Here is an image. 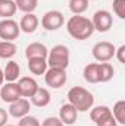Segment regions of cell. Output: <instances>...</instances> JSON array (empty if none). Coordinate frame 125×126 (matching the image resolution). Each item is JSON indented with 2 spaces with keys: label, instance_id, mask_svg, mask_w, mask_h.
Instances as JSON below:
<instances>
[{
  "label": "cell",
  "instance_id": "obj_1",
  "mask_svg": "<svg viewBox=\"0 0 125 126\" xmlns=\"http://www.w3.org/2000/svg\"><path fill=\"white\" fill-rule=\"evenodd\" d=\"M66 31L72 38H75L78 41H83V40H87L93 35L94 27L91 24V19H88L85 16H81V15H75V16H71L68 19Z\"/></svg>",
  "mask_w": 125,
  "mask_h": 126
},
{
  "label": "cell",
  "instance_id": "obj_2",
  "mask_svg": "<svg viewBox=\"0 0 125 126\" xmlns=\"http://www.w3.org/2000/svg\"><path fill=\"white\" fill-rule=\"evenodd\" d=\"M68 100H69V104H72L77 111H88L94 104V97L93 94L83 88V87H72L69 91H68Z\"/></svg>",
  "mask_w": 125,
  "mask_h": 126
},
{
  "label": "cell",
  "instance_id": "obj_3",
  "mask_svg": "<svg viewBox=\"0 0 125 126\" xmlns=\"http://www.w3.org/2000/svg\"><path fill=\"white\" fill-rule=\"evenodd\" d=\"M68 64H69V48L66 46L58 44L52 50H49V56H47L49 67H58L66 70Z\"/></svg>",
  "mask_w": 125,
  "mask_h": 126
},
{
  "label": "cell",
  "instance_id": "obj_4",
  "mask_svg": "<svg viewBox=\"0 0 125 126\" xmlns=\"http://www.w3.org/2000/svg\"><path fill=\"white\" fill-rule=\"evenodd\" d=\"M91 24L94 27V31L99 32H107L112 25H113V16L109 10H97L93 15V19H91Z\"/></svg>",
  "mask_w": 125,
  "mask_h": 126
},
{
  "label": "cell",
  "instance_id": "obj_5",
  "mask_svg": "<svg viewBox=\"0 0 125 126\" xmlns=\"http://www.w3.org/2000/svg\"><path fill=\"white\" fill-rule=\"evenodd\" d=\"M115 46L109 41H100L97 44H94L93 50V57L97 60V62L103 63V62H109L110 59H113L115 56Z\"/></svg>",
  "mask_w": 125,
  "mask_h": 126
},
{
  "label": "cell",
  "instance_id": "obj_6",
  "mask_svg": "<svg viewBox=\"0 0 125 126\" xmlns=\"http://www.w3.org/2000/svg\"><path fill=\"white\" fill-rule=\"evenodd\" d=\"M63 24H65V16L59 10H49L43 15L41 19V25L47 31H58L63 27Z\"/></svg>",
  "mask_w": 125,
  "mask_h": 126
},
{
  "label": "cell",
  "instance_id": "obj_7",
  "mask_svg": "<svg viewBox=\"0 0 125 126\" xmlns=\"http://www.w3.org/2000/svg\"><path fill=\"white\" fill-rule=\"evenodd\" d=\"M44 79L46 84L50 88L59 90L66 84V70L65 69H58V67H49V70H46L44 73Z\"/></svg>",
  "mask_w": 125,
  "mask_h": 126
},
{
  "label": "cell",
  "instance_id": "obj_8",
  "mask_svg": "<svg viewBox=\"0 0 125 126\" xmlns=\"http://www.w3.org/2000/svg\"><path fill=\"white\" fill-rule=\"evenodd\" d=\"M19 24L13 19H1L0 21V40L13 41L19 37Z\"/></svg>",
  "mask_w": 125,
  "mask_h": 126
},
{
  "label": "cell",
  "instance_id": "obj_9",
  "mask_svg": "<svg viewBox=\"0 0 125 126\" xmlns=\"http://www.w3.org/2000/svg\"><path fill=\"white\" fill-rule=\"evenodd\" d=\"M30 109H31V103L27 100V98H19L13 103H10L9 106V114L12 117H16V119H21L24 116H27L30 113Z\"/></svg>",
  "mask_w": 125,
  "mask_h": 126
},
{
  "label": "cell",
  "instance_id": "obj_10",
  "mask_svg": "<svg viewBox=\"0 0 125 126\" xmlns=\"http://www.w3.org/2000/svg\"><path fill=\"white\" fill-rule=\"evenodd\" d=\"M18 88H19L21 97L31 98L32 95L35 94V91L38 90V84H37V81L34 78H31V76H22L18 81Z\"/></svg>",
  "mask_w": 125,
  "mask_h": 126
},
{
  "label": "cell",
  "instance_id": "obj_11",
  "mask_svg": "<svg viewBox=\"0 0 125 126\" xmlns=\"http://www.w3.org/2000/svg\"><path fill=\"white\" fill-rule=\"evenodd\" d=\"M0 98L4 101V103H13L16 100L21 98V93H19V88H18V84L15 82H7L4 84L1 88H0Z\"/></svg>",
  "mask_w": 125,
  "mask_h": 126
},
{
  "label": "cell",
  "instance_id": "obj_12",
  "mask_svg": "<svg viewBox=\"0 0 125 126\" xmlns=\"http://www.w3.org/2000/svg\"><path fill=\"white\" fill-rule=\"evenodd\" d=\"M77 117H78V111H77V109L72 104L66 103V104H63L62 107H61V110H59V119L62 120L63 125H74L77 122Z\"/></svg>",
  "mask_w": 125,
  "mask_h": 126
},
{
  "label": "cell",
  "instance_id": "obj_13",
  "mask_svg": "<svg viewBox=\"0 0 125 126\" xmlns=\"http://www.w3.org/2000/svg\"><path fill=\"white\" fill-rule=\"evenodd\" d=\"M38 24L40 21L34 13H25L19 21V30L25 34H32L38 28Z\"/></svg>",
  "mask_w": 125,
  "mask_h": 126
},
{
  "label": "cell",
  "instance_id": "obj_14",
  "mask_svg": "<svg viewBox=\"0 0 125 126\" xmlns=\"http://www.w3.org/2000/svg\"><path fill=\"white\" fill-rule=\"evenodd\" d=\"M49 56V50L44 44L41 43H31L30 46H27L25 48V57L27 60L32 59V57H43V59H47Z\"/></svg>",
  "mask_w": 125,
  "mask_h": 126
},
{
  "label": "cell",
  "instance_id": "obj_15",
  "mask_svg": "<svg viewBox=\"0 0 125 126\" xmlns=\"http://www.w3.org/2000/svg\"><path fill=\"white\" fill-rule=\"evenodd\" d=\"M112 116H113L112 114V110L107 106H97V107L91 109V111H90V117H91V120H93L96 125L107 120Z\"/></svg>",
  "mask_w": 125,
  "mask_h": 126
},
{
  "label": "cell",
  "instance_id": "obj_16",
  "mask_svg": "<svg viewBox=\"0 0 125 126\" xmlns=\"http://www.w3.org/2000/svg\"><path fill=\"white\" fill-rule=\"evenodd\" d=\"M31 104H34L35 107H46L50 104V100H52V95L49 93V90L46 88H40L35 91V94L32 95L31 98Z\"/></svg>",
  "mask_w": 125,
  "mask_h": 126
},
{
  "label": "cell",
  "instance_id": "obj_17",
  "mask_svg": "<svg viewBox=\"0 0 125 126\" xmlns=\"http://www.w3.org/2000/svg\"><path fill=\"white\" fill-rule=\"evenodd\" d=\"M21 75V67L19 64L15 62V60H10L7 62V64L4 66V70H3V76H4V81L6 82H15Z\"/></svg>",
  "mask_w": 125,
  "mask_h": 126
},
{
  "label": "cell",
  "instance_id": "obj_18",
  "mask_svg": "<svg viewBox=\"0 0 125 126\" xmlns=\"http://www.w3.org/2000/svg\"><path fill=\"white\" fill-rule=\"evenodd\" d=\"M28 69L34 75H44L47 70V59H43V57L28 59Z\"/></svg>",
  "mask_w": 125,
  "mask_h": 126
},
{
  "label": "cell",
  "instance_id": "obj_19",
  "mask_svg": "<svg viewBox=\"0 0 125 126\" xmlns=\"http://www.w3.org/2000/svg\"><path fill=\"white\" fill-rule=\"evenodd\" d=\"M84 79L88 84H99L100 82V75H99V63H88L84 67Z\"/></svg>",
  "mask_w": 125,
  "mask_h": 126
},
{
  "label": "cell",
  "instance_id": "obj_20",
  "mask_svg": "<svg viewBox=\"0 0 125 126\" xmlns=\"http://www.w3.org/2000/svg\"><path fill=\"white\" fill-rule=\"evenodd\" d=\"M16 4L13 0H0V18L10 19L16 13Z\"/></svg>",
  "mask_w": 125,
  "mask_h": 126
},
{
  "label": "cell",
  "instance_id": "obj_21",
  "mask_svg": "<svg viewBox=\"0 0 125 126\" xmlns=\"http://www.w3.org/2000/svg\"><path fill=\"white\" fill-rule=\"evenodd\" d=\"M99 75H100V82H109L115 75V69L107 62L99 63Z\"/></svg>",
  "mask_w": 125,
  "mask_h": 126
},
{
  "label": "cell",
  "instance_id": "obj_22",
  "mask_svg": "<svg viewBox=\"0 0 125 126\" xmlns=\"http://www.w3.org/2000/svg\"><path fill=\"white\" fill-rule=\"evenodd\" d=\"M16 46L13 41H0V59H10L16 54Z\"/></svg>",
  "mask_w": 125,
  "mask_h": 126
},
{
  "label": "cell",
  "instance_id": "obj_23",
  "mask_svg": "<svg viewBox=\"0 0 125 126\" xmlns=\"http://www.w3.org/2000/svg\"><path fill=\"white\" fill-rule=\"evenodd\" d=\"M112 114H113L115 120L118 122V125H125V101L124 100H119V101L115 103Z\"/></svg>",
  "mask_w": 125,
  "mask_h": 126
},
{
  "label": "cell",
  "instance_id": "obj_24",
  "mask_svg": "<svg viewBox=\"0 0 125 126\" xmlns=\"http://www.w3.org/2000/svg\"><path fill=\"white\" fill-rule=\"evenodd\" d=\"M16 9H19L24 13H32L37 9L38 0H15Z\"/></svg>",
  "mask_w": 125,
  "mask_h": 126
},
{
  "label": "cell",
  "instance_id": "obj_25",
  "mask_svg": "<svg viewBox=\"0 0 125 126\" xmlns=\"http://www.w3.org/2000/svg\"><path fill=\"white\" fill-rule=\"evenodd\" d=\"M90 0H69V10L74 15H81L88 9Z\"/></svg>",
  "mask_w": 125,
  "mask_h": 126
},
{
  "label": "cell",
  "instance_id": "obj_26",
  "mask_svg": "<svg viewBox=\"0 0 125 126\" xmlns=\"http://www.w3.org/2000/svg\"><path fill=\"white\" fill-rule=\"evenodd\" d=\"M112 9H113V13L119 19H125V0H113Z\"/></svg>",
  "mask_w": 125,
  "mask_h": 126
},
{
  "label": "cell",
  "instance_id": "obj_27",
  "mask_svg": "<svg viewBox=\"0 0 125 126\" xmlns=\"http://www.w3.org/2000/svg\"><path fill=\"white\" fill-rule=\"evenodd\" d=\"M18 126H41L40 123V120L37 119V117H34V116H24V117H21V120H19V125Z\"/></svg>",
  "mask_w": 125,
  "mask_h": 126
},
{
  "label": "cell",
  "instance_id": "obj_28",
  "mask_svg": "<svg viewBox=\"0 0 125 126\" xmlns=\"http://www.w3.org/2000/svg\"><path fill=\"white\" fill-rule=\"evenodd\" d=\"M41 126H65V125L62 123V120H61L59 117L52 116V117L44 119V120H43V123H41Z\"/></svg>",
  "mask_w": 125,
  "mask_h": 126
},
{
  "label": "cell",
  "instance_id": "obj_29",
  "mask_svg": "<svg viewBox=\"0 0 125 126\" xmlns=\"http://www.w3.org/2000/svg\"><path fill=\"white\" fill-rule=\"evenodd\" d=\"M115 56H116V59H118L121 63H125V46L124 44H122L119 48L115 50Z\"/></svg>",
  "mask_w": 125,
  "mask_h": 126
},
{
  "label": "cell",
  "instance_id": "obj_30",
  "mask_svg": "<svg viewBox=\"0 0 125 126\" xmlns=\"http://www.w3.org/2000/svg\"><path fill=\"white\" fill-rule=\"evenodd\" d=\"M7 123V111L0 107V126H4Z\"/></svg>",
  "mask_w": 125,
  "mask_h": 126
},
{
  "label": "cell",
  "instance_id": "obj_31",
  "mask_svg": "<svg viewBox=\"0 0 125 126\" xmlns=\"http://www.w3.org/2000/svg\"><path fill=\"white\" fill-rule=\"evenodd\" d=\"M3 82H4V76H3V70L0 69V87L3 85Z\"/></svg>",
  "mask_w": 125,
  "mask_h": 126
},
{
  "label": "cell",
  "instance_id": "obj_32",
  "mask_svg": "<svg viewBox=\"0 0 125 126\" xmlns=\"http://www.w3.org/2000/svg\"><path fill=\"white\" fill-rule=\"evenodd\" d=\"M4 126H15V125H7V123H6V125H4Z\"/></svg>",
  "mask_w": 125,
  "mask_h": 126
},
{
  "label": "cell",
  "instance_id": "obj_33",
  "mask_svg": "<svg viewBox=\"0 0 125 126\" xmlns=\"http://www.w3.org/2000/svg\"><path fill=\"white\" fill-rule=\"evenodd\" d=\"M118 126H122V125H118Z\"/></svg>",
  "mask_w": 125,
  "mask_h": 126
}]
</instances>
